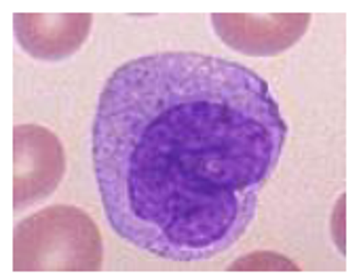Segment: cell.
<instances>
[{"instance_id":"cell-1","label":"cell","mask_w":361,"mask_h":280,"mask_svg":"<svg viewBox=\"0 0 361 280\" xmlns=\"http://www.w3.org/2000/svg\"><path fill=\"white\" fill-rule=\"evenodd\" d=\"M15 234L44 241H13V270H97L99 232L74 207H53L23 219Z\"/></svg>"},{"instance_id":"cell-2","label":"cell","mask_w":361,"mask_h":280,"mask_svg":"<svg viewBox=\"0 0 361 280\" xmlns=\"http://www.w3.org/2000/svg\"><path fill=\"white\" fill-rule=\"evenodd\" d=\"M13 169L15 209L49 196L66 169L57 137L36 125L17 127L13 131Z\"/></svg>"},{"instance_id":"cell-3","label":"cell","mask_w":361,"mask_h":280,"mask_svg":"<svg viewBox=\"0 0 361 280\" xmlns=\"http://www.w3.org/2000/svg\"><path fill=\"white\" fill-rule=\"evenodd\" d=\"M214 30L233 49L250 55H275L292 46L309 27L307 13L275 15H214Z\"/></svg>"},{"instance_id":"cell-4","label":"cell","mask_w":361,"mask_h":280,"mask_svg":"<svg viewBox=\"0 0 361 280\" xmlns=\"http://www.w3.org/2000/svg\"><path fill=\"white\" fill-rule=\"evenodd\" d=\"M89 27L91 15L87 13L15 15V34L19 44L38 59H61L74 53L85 42Z\"/></svg>"},{"instance_id":"cell-5","label":"cell","mask_w":361,"mask_h":280,"mask_svg":"<svg viewBox=\"0 0 361 280\" xmlns=\"http://www.w3.org/2000/svg\"><path fill=\"white\" fill-rule=\"evenodd\" d=\"M231 272H298V266L286 255L271 251H256L239 257L228 266Z\"/></svg>"},{"instance_id":"cell-6","label":"cell","mask_w":361,"mask_h":280,"mask_svg":"<svg viewBox=\"0 0 361 280\" xmlns=\"http://www.w3.org/2000/svg\"><path fill=\"white\" fill-rule=\"evenodd\" d=\"M345 207H347V196L343 194L336 203L334 213H332V234H334V241H336L341 253L347 251V245H345L347 243V226H345L347 224V211H345Z\"/></svg>"}]
</instances>
